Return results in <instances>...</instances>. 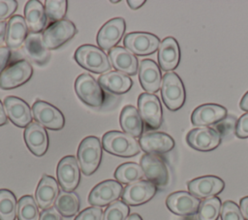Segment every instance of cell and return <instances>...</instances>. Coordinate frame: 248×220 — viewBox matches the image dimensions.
Wrapping results in <instances>:
<instances>
[{
    "instance_id": "7",
    "label": "cell",
    "mask_w": 248,
    "mask_h": 220,
    "mask_svg": "<svg viewBox=\"0 0 248 220\" xmlns=\"http://www.w3.org/2000/svg\"><path fill=\"white\" fill-rule=\"evenodd\" d=\"M78 30L76 25L68 19H62L48 26L43 33V41L48 50L55 49L70 41Z\"/></svg>"
},
{
    "instance_id": "38",
    "label": "cell",
    "mask_w": 248,
    "mask_h": 220,
    "mask_svg": "<svg viewBox=\"0 0 248 220\" xmlns=\"http://www.w3.org/2000/svg\"><path fill=\"white\" fill-rule=\"evenodd\" d=\"M130 208L123 201H115L108 204L103 213L102 220H126Z\"/></svg>"
},
{
    "instance_id": "40",
    "label": "cell",
    "mask_w": 248,
    "mask_h": 220,
    "mask_svg": "<svg viewBox=\"0 0 248 220\" xmlns=\"http://www.w3.org/2000/svg\"><path fill=\"white\" fill-rule=\"evenodd\" d=\"M235 121L236 120L234 117L228 116L223 120H221L220 122H218L217 124H215L214 129L219 133L221 139L229 136L230 134H232L235 131V125H236Z\"/></svg>"
},
{
    "instance_id": "34",
    "label": "cell",
    "mask_w": 248,
    "mask_h": 220,
    "mask_svg": "<svg viewBox=\"0 0 248 220\" xmlns=\"http://www.w3.org/2000/svg\"><path fill=\"white\" fill-rule=\"evenodd\" d=\"M17 220H39V205L31 195L22 196L17 202Z\"/></svg>"
},
{
    "instance_id": "48",
    "label": "cell",
    "mask_w": 248,
    "mask_h": 220,
    "mask_svg": "<svg viewBox=\"0 0 248 220\" xmlns=\"http://www.w3.org/2000/svg\"><path fill=\"white\" fill-rule=\"evenodd\" d=\"M8 23L5 21H0V45L3 44L4 40H6V32H7Z\"/></svg>"
},
{
    "instance_id": "46",
    "label": "cell",
    "mask_w": 248,
    "mask_h": 220,
    "mask_svg": "<svg viewBox=\"0 0 248 220\" xmlns=\"http://www.w3.org/2000/svg\"><path fill=\"white\" fill-rule=\"evenodd\" d=\"M239 208H240V211L244 217L245 220H248V196L242 198L240 200V203H239Z\"/></svg>"
},
{
    "instance_id": "11",
    "label": "cell",
    "mask_w": 248,
    "mask_h": 220,
    "mask_svg": "<svg viewBox=\"0 0 248 220\" xmlns=\"http://www.w3.org/2000/svg\"><path fill=\"white\" fill-rule=\"evenodd\" d=\"M126 49L136 55H149L154 53L160 46L159 38L147 32H131L123 40Z\"/></svg>"
},
{
    "instance_id": "24",
    "label": "cell",
    "mask_w": 248,
    "mask_h": 220,
    "mask_svg": "<svg viewBox=\"0 0 248 220\" xmlns=\"http://www.w3.org/2000/svg\"><path fill=\"white\" fill-rule=\"evenodd\" d=\"M180 61V48L173 37L165 38L159 46L158 62L163 71L174 70Z\"/></svg>"
},
{
    "instance_id": "30",
    "label": "cell",
    "mask_w": 248,
    "mask_h": 220,
    "mask_svg": "<svg viewBox=\"0 0 248 220\" xmlns=\"http://www.w3.org/2000/svg\"><path fill=\"white\" fill-rule=\"evenodd\" d=\"M98 82L104 89L114 94H124L133 85L132 79L127 75L118 71L102 74L98 79Z\"/></svg>"
},
{
    "instance_id": "12",
    "label": "cell",
    "mask_w": 248,
    "mask_h": 220,
    "mask_svg": "<svg viewBox=\"0 0 248 220\" xmlns=\"http://www.w3.org/2000/svg\"><path fill=\"white\" fill-rule=\"evenodd\" d=\"M122 184L116 180L107 179L93 187L88 196V203L93 206H105L117 201L123 192Z\"/></svg>"
},
{
    "instance_id": "20",
    "label": "cell",
    "mask_w": 248,
    "mask_h": 220,
    "mask_svg": "<svg viewBox=\"0 0 248 220\" xmlns=\"http://www.w3.org/2000/svg\"><path fill=\"white\" fill-rule=\"evenodd\" d=\"M23 138L26 146L35 156L41 157L47 151L49 144L48 135L45 127L39 123H30L24 130Z\"/></svg>"
},
{
    "instance_id": "9",
    "label": "cell",
    "mask_w": 248,
    "mask_h": 220,
    "mask_svg": "<svg viewBox=\"0 0 248 220\" xmlns=\"http://www.w3.org/2000/svg\"><path fill=\"white\" fill-rule=\"evenodd\" d=\"M33 75L30 63L21 59L7 67L0 75V88L4 90L16 88L27 82Z\"/></svg>"
},
{
    "instance_id": "36",
    "label": "cell",
    "mask_w": 248,
    "mask_h": 220,
    "mask_svg": "<svg viewBox=\"0 0 248 220\" xmlns=\"http://www.w3.org/2000/svg\"><path fill=\"white\" fill-rule=\"evenodd\" d=\"M221 201L218 197H211L201 202L198 209V220H217L221 212Z\"/></svg>"
},
{
    "instance_id": "14",
    "label": "cell",
    "mask_w": 248,
    "mask_h": 220,
    "mask_svg": "<svg viewBox=\"0 0 248 220\" xmlns=\"http://www.w3.org/2000/svg\"><path fill=\"white\" fill-rule=\"evenodd\" d=\"M126 30V22L122 17L108 20L99 30L96 41L104 50H110L120 42Z\"/></svg>"
},
{
    "instance_id": "39",
    "label": "cell",
    "mask_w": 248,
    "mask_h": 220,
    "mask_svg": "<svg viewBox=\"0 0 248 220\" xmlns=\"http://www.w3.org/2000/svg\"><path fill=\"white\" fill-rule=\"evenodd\" d=\"M222 220H245L239 206L232 201H226L221 206Z\"/></svg>"
},
{
    "instance_id": "13",
    "label": "cell",
    "mask_w": 248,
    "mask_h": 220,
    "mask_svg": "<svg viewBox=\"0 0 248 220\" xmlns=\"http://www.w3.org/2000/svg\"><path fill=\"white\" fill-rule=\"evenodd\" d=\"M140 167L148 181L156 187H165L169 183L170 174L166 163L157 155L144 154L140 158Z\"/></svg>"
},
{
    "instance_id": "18",
    "label": "cell",
    "mask_w": 248,
    "mask_h": 220,
    "mask_svg": "<svg viewBox=\"0 0 248 220\" xmlns=\"http://www.w3.org/2000/svg\"><path fill=\"white\" fill-rule=\"evenodd\" d=\"M201 201L186 191H177L170 194L166 200L167 207L180 216L194 215L198 212Z\"/></svg>"
},
{
    "instance_id": "6",
    "label": "cell",
    "mask_w": 248,
    "mask_h": 220,
    "mask_svg": "<svg viewBox=\"0 0 248 220\" xmlns=\"http://www.w3.org/2000/svg\"><path fill=\"white\" fill-rule=\"evenodd\" d=\"M138 110L148 128L158 129L163 122V110L159 98L151 93H141L138 98Z\"/></svg>"
},
{
    "instance_id": "33",
    "label": "cell",
    "mask_w": 248,
    "mask_h": 220,
    "mask_svg": "<svg viewBox=\"0 0 248 220\" xmlns=\"http://www.w3.org/2000/svg\"><path fill=\"white\" fill-rule=\"evenodd\" d=\"M142 176L143 171L140 165L134 162L124 163L118 166L114 172V177L116 181L127 185L140 180Z\"/></svg>"
},
{
    "instance_id": "45",
    "label": "cell",
    "mask_w": 248,
    "mask_h": 220,
    "mask_svg": "<svg viewBox=\"0 0 248 220\" xmlns=\"http://www.w3.org/2000/svg\"><path fill=\"white\" fill-rule=\"evenodd\" d=\"M11 50L8 47H0V75L6 69L11 58Z\"/></svg>"
},
{
    "instance_id": "25",
    "label": "cell",
    "mask_w": 248,
    "mask_h": 220,
    "mask_svg": "<svg viewBox=\"0 0 248 220\" xmlns=\"http://www.w3.org/2000/svg\"><path fill=\"white\" fill-rule=\"evenodd\" d=\"M108 57L112 67L125 75L134 76L138 73V58L128 49L122 47H115L108 51Z\"/></svg>"
},
{
    "instance_id": "47",
    "label": "cell",
    "mask_w": 248,
    "mask_h": 220,
    "mask_svg": "<svg viewBox=\"0 0 248 220\" xmlns=\"http://www.w3.org/2000/svg\"><path fill=\"white\" fill-rule=\"evenodd\" d=\"M127 4L132 10H138L139 8L143 6V4H145V1L144 0H136V1L135 0H127Z\"/></svg>"
},
{
    "instance_id": "19",
    "label": "cell",
    "mask_w": 248,
    "mask_h": 220,
    "mask_svg": "<svg viewBox=\"0 0 248 220\" xmlns=\"http://www.w3.org/2000/svg\"><path fill=\"white\" fill-rule=\"evenodd\" d=\"M4 108L10 120L19 128H26L32 123V110L22 99L8 96L4 100Z\"/></svg>"
},
{
    "instance_id": "26",
    "label": "cell",
    "mask_w": 248,
    "mask_h": 220,
    "mask_svg": "<svg viewBox=\"0 0 248 220\" xmlns=\"http://www.w3.org/2000/svg\"><path fill=\"white\" fill-rule=\"evenodd\" d=\"M58 183L54 177L44 174L40 179L36 192L35 199L40 208L47 209L55 203L59 195Z\"/></svg>"
},
{
    "instance_id": "15",
    "label": "cell",
    "mask_w": 248,
    "mask_h": 220,
    "mask_svg": "<svg viewBox=\"0 0 248 220\" xmlns=\"http://www.w3.org/2000/svg\"><path fill=\"white\" fill-rule=\"evenodd\" d=\"M186 141L195 150L210 151L220 144L221 137L214 128L200 127L189 131Z\"/></svg>"
},
{
    "instance_id": "22",
    "label": "cell",
    "mask_w": 248,
    "mask_h": 220,
    "mask_svg": "<svg viewBox=\"0 0 248 220\" xmlns=\"http://www.w3.org/2000/svg\"><path fill=\"white\" fill-rule=\"evenodd\" d=\"M227 110L218 104H203L197 107L191 115L192 124L195 126L207 127L217 124L227 117Z\"/></svg>"
},
{
    "instance_id": "32",
    "label": "cell",
    "mask_w": 248,
    "mask_h": 220,
    "mask_svg": "<svg viewBox=\"0 0 248 220\" xmlns=\"http://www.w3.org/2000/svg\"><path fill=\"white\" fill-rule=\"evenodd\" d=\"M79 198L75 192H60L54 206L56 210L64 217H72L79 210Z\"/></svg>"
},
{
    "instance_id": "28",
    "label": "cell",
    "mask_w": 248,
    "mask_h": 220,
    "mask_svg": "<svg viewBox=\"0 0 248 220\" xmlns=\"http://www.w3.org/2000/svg\"><path fill=\"white\" fill-rule=\"evenodd\" d=\"M119 123L124 133L136 138H140L143 132V121L139 110L132 105L125 106L119 116Z\"/></svg>"
},
{
    "instance_id": "41",
    "label": "cell",
    "mask_w": 248,
    "mask_h": 220,
    "mask_svg": "<svg viewBox=\"0 0 248 220\" xmlns=\"http://www.w3.org/2000/svg\"><path fill=\"white\" fill-rule=\"evenodd\" d=\"M103 210L99 206H90L80 211L75 220H102Z\"/></svg>"
},
{
    "instance_id": "17",
    "label": "cell",
    "mask_w": 248,
    "mask_h": 220,
    "mask_svg": "<svg viewBox=\"0 0 248 220\" xmlns=\"http://www.w3.org/2000/svg\"><path fill=\"white\" fill-rule=\"evenodd\" d=\"M189 193L198 199L215 197L225 188V182L215 175H203L190 180L187 183Z\"/></svg>"
},
{
    "instance_id": "31",
    "label": "cell",
    "mask_w": 248,
    "mask_h": 220,
    "mask_svg": "<svg viewBox=\"0 0 248 220\" xmlns=\"http://www.w3.org/2000/svg\"><path fill=\"white\" fill-rule=\"evenodd\" d=\"M24 19L31 33H40L46 25L45 7L38 0H30L24 7Z\"/></svg>"
},
{
    "instance_id": "29",
    "label": "cell",
    "mask_w": 248,
    "mask_h": 220,
    "mask_svg": "<svg viewBox=\"0 0 248 220\" xmlns=\"http://www.w3.org/2000/svg\"><path fill=\"white\" fill-rule=\"evenodd\" d=\"M28 36V26L25 22L24 17L16 15L13 16L7 25L6 32V44L10 48H17L23 45L24 41Z\"/></svg>"
},
{
    "instance_id": "10",
    "label": "cell",
    "mask_w": 248,
    "mask_h": 220,
    "mask_svg": "<svg viewBox=\"0 0 248 220\" xmlns=\"http://www.w3.org/2000/svg\"><path fill=\"white\" fill-rule=\"evenodd\" d=\"M57 180L65 192H74L80 181V169L78 160L73 155L63 157L56 168Z\"/></svg>"
},
{
    "instance_id": "2",
    "label": "cell",
    "mask_w": 248,
    "mask_h": 220,
    "mask_svg": "<svg viewBox=\"0 0 248 220\" xmlns=\"http://www.w3.org/2000/svg\"><path fill=\"white\" fill-rule=\"evenodd\" d=\"M74 57L79 66L95 74H105L111 68L109 58L105 51L92 45L78 47Z\"/></svg>"
},
{
    "instance_id": "51",
    "label": "cell",
    "mask_w": 248,
    "mask_h": 220,
    "mask_svg": "<svg viewBox=\"0 0 248 220\" xmlns=\"http://www.w3.org/2000/svg\"><path fill=\"white\" fill-rule=\"evenodd\" d=\"M126 220H142V218L138 213H133V214L129 215Z\"/></svg>"
},
{
    "instance_id": "8",
    "label": "cell",
    "mask_w": 248,
    "mask_h": 220,
    "mask_svg": "<svg viewBox=\"0 0 248 220\" xmlns=\"http://www.w3.org/2000/svg\"><path fill=\"white\" fill-rule=\"evenodd\" d=\"M32 113L34 119L45 128L50 130H61L65 125V117L63 113L53 105L37 100L32 106Z\"/></svg>"
},
{
    "instance_id": "16",
    "label": "cell",
    "mask_w": 248,
    "mask_h": 220,
    "mask_svg": "<svg viewBox=\"0 0 248 220\" xmlns=\"http://www.w3.org/2000/svg\"><path fill=\"white\" fill-rule=\"evenodd\" d=\"M157 187L148 180H139L128 184L122 192V201L128 205H140L150 201L156 194Z\"/></svg>"
},
{
    "instance_id": "43",
    "label": "cell",
    "mask_w": 248,
    "mask_h": 220,
    "mask_svg": "<svg viewBox=\"0 0 248 220\" xmlns=\"http://www.w3.org/2000/svg\"><path fill=\"white\" fill-rule=\"evenodd\" d=\"M234 134L237 138H248V112L242 114L237 120L235 125Z\"/></svg>"
},
{
    "instance_id": "27",
    "label": "cell",
    "mask_w": 248,
    "mask_h": 220,
    "mask_svg": "<svg viewBox=\"0 0 248 220\" xmlns=\"http://www.w3.org/2000/svg\"><path fill=\"white\" fill-rule=\"evenodd\" d=\"M22 47L27 57L38 65H45L50 58V52L44 44L41 33L28 34Z\"/></svg>"
},
{
    "instance_id": "49",
    "label": "cell",
    "mask_w": 248,
    "mask_h": 220,
    "mask_svg": "<svg viewBox=\"0 0 248 220\" xmlns=\"http://www.w3.org/2000/svg\"><path fill=\"white\" fill-rule=\"evenodd\" d=\"M7 123V114L5 111V108L0 100V126H3Z\"/></svg>"
},
{
    "instance_id": "23",
    "label": "cell",
    "mask_w": 248,
    "mask_h": 220,
    "mask_svg": "<svg viewBox=\"0 0 248 220\" xmlns=\"http://www.w3.org/2000/svg\"><path fill=\"white\" fill-rule=\"evenodd\" d=\"M139 79L141 87L147 93L157 92L162 84L161 70L151 59H143L139 66Z\"/></svg>"
},
{
    "instance_id": "1",
    "label": "cell",
    "mask_w": 248,
    "mask_h": 220,
    "mask_svg": "<svg viewBox=\"0 0 248 220\" xmlns=\"http://www.w3.org/2000/svg\"><path fill=\"white\" fill-rule=\"evenodd\" d=\"M103 148L115 156L133 157L139 154V141L132 136L119 131H108L102 138Z\"/></svg>"
},
{
    "instance_id": "35",
    "label": "cell",
    "mask_w": 248,
    "mask_h": 220,
    "mask_svg": "<svg viewBox=\"0 0 248 220\" xmlns=\"http://www.w3.org/2000/svg\"><path fill=\"white\" fill-rule=\"evenodd\" d=\"M16 208L15 194L8 189H0V220H15Z\"/></svg>"
},
{
    "instance_id": "5",
    "label": "cell",
    "mask_w": 248,
    "mask_h": 220,
    "mask_svg": "<svg viewBox=\"0 0 248 220\" xmlns=\"http://www.w3.org/2000/svg\"><path fill=\"white\" fill-rule=\"evenodd\" d=\"M75 90L78 97L87 106L100 108L103 106L106 95L102 86L89 74H80L75 81Z\"/></svg>"
},
{
    "instance_id": "37",
    "label": "cell",
    "mask_w": 248,
    "mask_h": 220,
    "mask_svg": "<svg viewBox=\"0 0 248 220\" xmlns=\"http://www.w3.org/2000/svg\"><path fill=\"white\" fill-rule=\"evenodd\" d=\"M67 5L68 2L66 0H46L45 2L46 17L52 22L62 20L67 13Z\"/></svg>"
},
{
    "instance_id": "3",
    "label": "cell",
    "mask_w": 248,
    "mask_h": 220,
    "mask_svg": "<svg viewBox=\"0 0 248 220\" xmlns=\"http://www.w3.org/2000/svg\"><path fill=\"white\" fill-rule=\"evenodd\" d=\"M78 160L81 172L85 175L94 173L102 160V144L95 136L84 138L78 148Z\"/></svg>"
},
{
    "instance_id": "52",
    "label": "cell",
    "mask_w": 248,
    "mask_h": 220,
    "mask_svg": "<svg viewBox=\"0 0 248 220\" xmlns=\"http://www.w3.org/2000/svg\"><path fill=\"white\" fill-rule=\"evenodd\" d=\"M110 3H112V4H116V3H119V1H110Z\"/></svg>"
},
{
    "instance_id": "42",
    "label": "cell",
    "mask_w": 248,
    "mask_h": 220,
    "mask_svg": "<svg viewBox=\"0 0 248 220\" xmlns=\"http://www.w3.org/2000/svg\"><path fill=\"white\" fill-rule=\"evenodd\" d=\"M17 2L16 0H0V21H5L16 10Z\"/></svg>"
},
{
    "instance_id": "50",
    "label": "cell",
    "mask_w": 248,
    "mask_h": 220,
    "mask_svg": "<svg viewBox=\"0 0 248 220\" xmlns=\"http://www.w3.org/2000/svg\"><path fill=\"white\" fill-rule=\"evenodd\" d=\"M239 108L242 110H245L248 112V91L243 95V97L239 103Z\"/></svg>"
},
{
    "instance_id": "4",
    "label": "cell",
    "mask_w": 248,
    "mask_h": 220,
    "mask_svg": "<svg viewBox=\"0 0 248 220\" xmlns=\"http://www.w3.org/2000/svg\"><path fill=\"white\" fill-rule=\"evenodd\" d=\"M161 96L165 106L172 111L179 110L185 102V88L181 79L173 72L164 75L161 84Z\"/></svg>"
},
{
    "instance_id": "44",
    "label": "cell",
    "mask_w": 248,
    "mask_h": 220,
    "mask_svg": "<svg viewBox=\"0 0 248 220\" xmlns=\"http://www.w3.org/2000/svg\"><path fill=\"white\" fill-rule=\"evenodd\" d=\"M39 220H62V217L56 208L51 206L47 209H44L40 213Z\"/></svg>"
},
{
    "instance_id": "21",
    "label": "cell",
    "mask_w": 248,
    "mask_h": 220,
    "mask_svg": "<svg viewBox=\"0 0 248 220\" xmlns=\"http://www.w3.org/2000/svg\"><path fill=\"white\" fill-rule=\"evenodd\" d=\"M140 148L146 154H162L174 147V140L164 132H147L140 138Z\"/></svg>"
}]
</instances>
